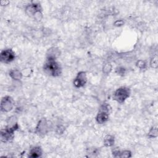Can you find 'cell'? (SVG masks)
Here are the masks:
<instances>
[{"instance_id":"obj_1","label":"cell","mask_w":158,"mask_h":158,"mask_svg":"<svg viewBox=\"0 0 158 158\" xmlns=\"http://www.w3.org/2000/svg\"><path fill=\"white\" fill-rule=\"evenodd\" d=\"M43 70L46 74L53 77H58L62 73L60 64L54 59H46L43 65Z\"/></svg>"},{"instance_id":"obj_2","label":"cell","mask_w":158,"mask_h":158,"mask_svg":"<svg viewBox=\"0 0 158 158\" xmlns=\"http://www.w3.org/2000/svg\"><path fill=\"white\" fill-rule=\"evenodd\" d=\"M25 12L27 15L36 21H41L43 17V9L38 1H31L25 7Z\"/></svg>"},{"instance_id":"obj_3","label":"cell","mask_w":158,"mask_h":158,"mask_svg":"<svg viewBox=\"0 0 158 158\" xmlns=\"http://www.w3.org/2000/svg\"><path fill=\"white\" fill-rule=\"evenodd\" d=\"M112 107L107 102L102 103L98 111L96 116V122L98 124H104L106 123L109 119V115L111 112Z\"/></svg>"},{"instance_id":"obj_4","label":"cell","mask_w":158,"mask_h":158,"mask_svg":"<svg viewBox=\"0 0 158 158\" xmlns=\"http://www.w3.org/2000/svg\"><path fill=\"white\" fill-rule=\"evenodd\" d=\"M19 129V123L15 122L11 125H8L4 128L1 130L0 138L3 143H7L12 140L14 138V134Z\"/></svg>"},{"instance_id":"obj_5","label":"cell","mask_w":158,"mask_h":158,"mask_svg":"<svg viewBox=\"0 0 158 158\" xmlns=\"http://www.w3.org/2000/svg\"><path fill=\"white\" fill-rule=\"evenodd\" d=\"M131 90L127 86H120L116 89L113 93L112 99L118 103L124 102L130 96Z\"/></svg>"},{"instance_id":"obj_6","label":"cell","mask_w":158,"mask_h":158,"mask_svg":"<svg viewBox=\"0 0 158 158\" xmlns=\"http://www.w3.org/2000/svg\"><path fill=\"white\" fill-rule=\"evenodd\" d=\"M51 128V123L47 118L43 117L40 118L35 128V133L40 136L47 135Z\"/></svg>"},{"instance_id":"obj_7","label":"cell","mask_w":158,"mask_h":158,"mask_svg":"<svg viewBox=\"0 0 158 158\" xmlns=\"http://www.w3.org/2000/svg\"><path fill=\"white\" fill-rule=\"evenodd\" d=\"M15 102L10 96H5L2 98L0 103V109L2 112H9L14 107Z\"/></svg>"},{"instance_id":"obj_8","label":"cell","mask_w":158,"mask_h":158,"mask_svg":"<svg viewBox=\"0 0 158 158\" xmlns=\"http://www.w3.org/2000/svg\"><path fill=\"white\" fill-rule=\"evenodd\" d=\"M15 53L11 48L2 49L0 53V60L3 64H9L15 59Z\"/></svg>"},{"instance_id":"obj_9","label":"cell","mask_w":158,"mask_h":158,"mask_svg":"<svg viewBox=\"0 0 158 158\" xmlns=\"http://www.w3.org/2000/svg\"><path fill=\"white\" fill-rule=\"evenodd\" d=\"M88 81L87 74L85 71H80L73 79V85L76 88H83L85 86Z\"/></svg>"},{"instance_id":"obj_10","label":"cell","mask_w":158,"mask_h":158,"mask_svg":"<svg viewBox=\"0 0 158 158\" xmlns=\"http://www.w3.org/2000/svg\"><path fill=\"white\" fill-rule=\"evenodd\" d=\"M60 55V51L57 47L53 46L49 48L46 53V59H57Z\"/></svg>"},{"instance_id":"obj_11","label":"cell","mask_w":158,"mask_h":158,"mask_svg":"<svg viewBox=\"0 0 158 158\" xmlns=\"http://www.w3.org/2000/svg\"><path fill=\"white\" fill-rule=\"evenodd\" d=\"M43 149L40 146H35L32 147L28 152V157L31 158H38L41 157Z\"/></svg>"},{"instance_id":"obj_12","label":"cell","mask_w":158,"mask_h":158,"mask_svg":"<svg viewBox=\"0 0 158 158\" xmlns=\"http://www.w3.org/2000/svg\"><path fill=\"white\" fill-rule=\"evenodd\" d=\"M9 76L11 79L15 81H20L23 78V73L22 71L17 69H12L9 70Z\"/></svg>"},{"instance_id":"obj_13","label":"cell","mask_w":158,"mask_h":158,"mask_svg":"<svg viewBox=\"0 0 158 158\" xmlns=\"http://www.w3.org/2000/svg\"><path fill=\"white\" fill-rule=\"evenodd\" d=\"M115 143V137L112 135H106L103 139L104 146L106 148L112 147Z\"/></svg>"},{"instance_id":"obj_14","label":"cell","mask_w":158,"mask_h":158,"mask_svg":"<svg viewBox=\"0 0 158 158\" xmlns=\"http://www.w3.org/2000/svg\"><path fill=\"white\" fill-rule=\"evenodd\" d=\"M148 137L149 138H156L158 136V130L157 125H153L149 129L148 135Z\"/></svg>"},{"instance_id":"obj_15","label":"cell","mask_w":158,"mask_h":158,"mask_svg":"<svg viewBox=\"0 0 158 158\" xmlns=\"http://www.w3.org/2000/svg\"><path fill=\"white\" fill-rule=\"evenodd\" d=\"M112 70V65L109 62L104 63V64L102 65V71L104 75H109Z\"/></svg>"},{"instance_id":"obj_16","label":"cell","mask_w":158,"mask_h":158,"mask_svg":"<svg viewBox=\"0 0 158 158\" xmlns=\"http://www.w3.org/2000/svg\"><path fill=\"white\" fill-rule=\"evenodd\" d=\"M136 66L140 70H145L148 67V63L144 60L139 59L136 62Z\"/></svg>"},{"instance_id":"obj_17","label":"cell","mask_w":158,"mask_h":158,"mask_svg":"<svg viewBox=\"0 0 158 158\" xmlns=\"http://www.w3.org/2000/svg\"><path fill=\"white\" fill-rule=\"evenodd\" d=\"M131 156H132V154L130 150H124V151L120 150L118 157L129 158V157H131Z\"/></svg>"},{"instance_id":"obj_18","label":"cell","mask_w":158,"mask_h":158,"mask_svg":"<svg viewBox=\"0 0 158 158\" xmlns=\"http://www.w3.org/2000/svg\"><path fill=\"white\" fill-rule=\"evenodd\" d=\"M150 67L152 69H157L158 67V60H157V56L156 54L154 55L152 57L150 60L149 62Z\"/></svg>"},{"instance_id":"obj_19","label":"cell","mask_w":158,"mask_h":158,"mask_svg":"<svg viewBox=\"0 0 158 158\" xmlns=\"http://www.w3.org/2000/svg\"><path fill=\"white\" fill-rule=\"evenodd\" d=\"M126 69L123 66L117 67L115 69V72L119 76H123L126 73Z\"/></svg>"},{"instance_id":"obj_20","label":"cell","mask_w":158,"mask_h":158,"mask_svg":"<svg viewBox=\"0 0 158 158\" xmlns=\"http://www.w3.org/2000/svg\"><path fill=\"white\" fill-rule=\"evenodd\" d=\"M65 131V127L62 125H59L56 128V132L57 134H62Z\"/></svg>"},{"instance_id":"obj_21","label":"cell","mask_w":158,"mask_h":158,"mask_svg":"<svg viewBox=\"0 0 158 158\" xmlns=\"http://www.w3.org/2000/svg\"><path fill=\"white\" fill-rule=\"evenodd\" d=\"M124 25V22L123 20H117L114 23V25L115 27H121Z\"/></svg>"},{"instance_id":"obj_22","label":"cell","mask_w":158,"mask_h":158,"mask_svg":"<svg viewBox=\"0 0 158 158\" xmlns=\"http://www.w3.org/2000/svg\"><path fill=\"white\" fill-rule=\"evenodd\" d=\"M10 3L9 1H6V0H2L0 1V5L1 6H6L9 5Z\"/></svg>"}]
</instances>
